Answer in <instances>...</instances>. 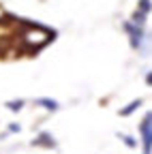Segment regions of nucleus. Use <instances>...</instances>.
Here are the masks:
<instances>
[{"instance_id":"nucleus-11","label":"nucleus","mask_w":152,"mask_h":154,"mask_svg":"<svg viewBox=\"0 0 152 154\" xmlns=\"http://www.w3.org/2000/svg\"><path fill=\"white\" fill-rule=\"evenodd\" d=\"M137 11L150 15L152 13V0H137Z\"/></svg>"},{"instance_id":"nucleus-10","label":"nucleus","mask_w":152,"mask_h":154,"mask_svg":"<svg viewBox=\"0 0 152 154\" xmlns=\"http://www.w3.org/2000/svg\"><path fill=\"white\" fill-rule=\"evenodd\" d=\"M5 107H7L9 111L17 113V111H22V109L26 107V101H24V99H11V101H7V103H5Z\"/></svg>"},{"instance_id":"nucleus-5","label":"nucleus","mask_w":152,"mask_h":154,"mask_svg":"<svg viewBox=\"0 0 152 154\" xmlns=\"http://www.w3.org/2000/svg\"><path fill=\"white\" fill-rule=\"evenodd\" d=\"M32 105L41 107V109H45V111H49V113L60 111V103L56 101V99H51V96H36V99H32Z\"/></svg>"},{"instance_id":"nucleus-8","label":"nucleus","mask_w":152,"mask_h":154,"mask_svg":"<svg viewBox=\"0 0 152 154\" xmlns=\"http://www.w3.org/2000/svg\"><path fill=\"white\" fill-rule=\"evenodd\" d=\"M116 137L129 148V150H137V146H139V139H135L133 135H126V133H116Z\"/></svg>"},{"instance_id":"nucleus-3","label":"nucleus","mask_w":152,"mask_h":154,"mask_svg":"<svg viewBox=\"0 0 152 154\" xmlns=\"http://www.w3.org/2000/svg\"><path fill=\"white\" fill-rule=\"evenodd\" d=\"M122 30H124L126 36H129V45H131V49H133V51H139V47H141V43H144V36H146V28L135 26L131 19H126V22L122 24Z\"/></svg>"},{"instance_id":"nucleus-1","label":"nucleus","mask_w":152,"mask_h":154,"mask_svg":"<svg viewBox=\"0 0 152 154\" xmlns=\"http://www.w3.org/2000/svg\"><path fill=\"white\" fill-rule=\"evenodd\" d=\"M20 38H22V43H24L28 49L39 51V49H43L49 41H54V38H56V32L49 30V28H45V26H41V24H28L26 30L20 32Z\"/></svg>"},{"instance_id":"nucleus-2","label":"nucleus","mask_w":152,"mask_h":154,"mask_svg":"<svg viewBox=\"0 0 152 154\" xmlns=\"http://www.w3.org/2000/svg\"><path fill=\"white\" fill-rule=\"evenodd\" d=\"M137 133H139L141 152L144 154H152V111H146V116L141 118V122L137 126Z\"/></svg>"},{"instance_id":"nucleus-6","label":"nucleus","mask_w":152,"mask_h":154,"mask_svg":"<svg viewBox=\"0 0 152 154\" xmlns=\"http://www.w3.org/2000/svg\"><path fill=\"white\" fill-rule=\"evenodd\" d=\"M141 103H144V99H133L131 103H126V107L118 109V116H122V118H129L131 113H135V111L141 107Z\"/></svg>"},{"instance_id":"nucleus-4","label":"nucleus","mask_w":152,"mask_h":154,"mask_svg":"<svg viewBox=\"0 0 152 154\" xmlns=\"http://www.w3.org/2000/svg\"><path fill=\"white\" fill-rule=\"evenodd\" d=\"M30 146H34V148H43V150H56V148H58V141H56L54 133L41 131V133L30 141Z\"/></svg>"},{"instance_id":"nucleus-9","label":"nucleus","mask_w":152,"mask_h":154,"mask_svg":"<svg viewBox=\"0 0 152 154\" xmlns=\"http://www.w3.org/2000/svg\"><path fill=\"white\" fill-rule=\"evenodd\" d=\"M129 19H131V22L135 24V26H141V28H146V22H148V15L135 9V11L131 13V17H129Z\"/></svg>"},{"instance_id":"nucleus-7","label":"nucleus","mask_w":152,"mask_h":154,"mask_svg":"<svg viewBox=\"0 0 152 154\" xmlns=\"http://www.w3.org/2000/svg\"><path fill=\"white\" fill-rule=\"evenodd\" d=\"M141 58H148V56H152V32H146V36H144V43H141V47H139V51H137Z\"/></svg>"},{"instance_id":"nucleus-13","label":"nucleus","mask_w":152,"mask_h":154,"mask_svg":"<svg viewBox=\"0 0 152 154\" xmlns=\"http://www.w3.org/2000/svg\"><path fill=\"white\" fill-rule=\"evenodd\" d=\"M144 82H146V86H148V88H152V69H150V71H146Z\"/></svg>"},{"instance_id":"nucleus-12","label":"nucleus","mask_w":152,"mask_h":154,"mask_svg":"<svg viewBox=\"0 0 152 154\" xmlns=\"http://www.w3.org/2000/svg\"><path fill=\"white\" fill-rule=\"evenodd\" d=\"M20 131H22V126H20V124H15V122L7 126V133H9V135H13V133H20Z\"/></svg>"}]
</instances>
